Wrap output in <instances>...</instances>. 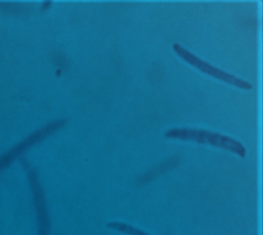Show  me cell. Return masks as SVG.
<instances>
[{
  "label": "cell",
  "mask_w": 263,
  "mask_h": 235,
  "mask_svg": "<svg viewBox=\"0 0 263 235\" xmlns=\"http://www.w3.org/2000/svg\"><path fill=\"white\" fill-rule=\"evenodd\" d=\"M165 136L180 139L184 141H193L199 143H208L217 148L229 150L240 157H245L246 148L241 142L234 138L222 135L220 133L209 132L200 129H172L167 131Z\"/></svg>",
  "instance_id": "obj_1"
},
{
  "label": "cell",
  "mask_w": 263,
  "mask_h": 235,
  "mask_svg": "<svg viewBox=\"0 0 263 235\" xmlns=\"http://www.w3.org/2000/svg\"><path fill=\"white\" fill-rule=\"evenodd\" d=\"M107 227L115 231H120L122 233L128 235H149L142 230H140V229L132 226L127 223H120V222H111L107 224Z\"/></svg>",
  "instance_id": "obj_5"
},
{
  "label": "cell",
  "mask_w": 263,
  "mask_h": 235,
  "mask_svg": "<svg viewBox=\"0 0 263 235\" xmlns=\"http://www.w3.org/2000/svg\"><path fill=\"white\" fill-rule=\"evenodd\" d=\"M30 178L33 194H34L36 210L38 214L39 225H40L39 232H40V235H49V232H50L49 216L47 213L46 205H45L43 190L39 184L38 178L36 176L34 170H30Z\"/></svg>",
  "instance_id": "obj_4"
},
{
  "label": "cell",
  "mask_w": 263,
  "mask_h": 235,
  "mask_svg": "<svg viewBox=\"0 0 263 235\" xmlns=\"http://www.w3.org/2000/svg\"><path fill=\"white\" fill-rule=\"evenodd\" d=\"M173 48H174V51L181 58H183V60L186 61L187 63H189L193 66H195V68L199 69L204 74H208L211 77H216L217 79L226 82V83L230 84V85L238 86L242 89L249 90L252 88V85L251 83L245 81L239 77H235L234 75L225 72V71L214 66L212 64H209L208 62L202 60L201 58L195 56L194 53H192L191 51H188L187 49L183 47L182 45H180L179 43H174Z\"/></svg>",
  "instance_id": "obj_2"
},
{
  "label": "cell",
  "mask_w": 263,
  "mask_h": 235,
  "mask_svg": "<svg viewBox=\"0 0 263 235\" xmlns=\"http://www.w3.org/2000/svg\"><path fill=\"white\" fill-rule=\"evenodd\" d=\"M64 123H65V120H56V121L48 124L45 127H43L41 130H39L36 133H32L30 137H28L20 144L15 146L13 149L9 151V153H7L2 158L0 159V170H2L3 167H6L7 165H9V162H11L14 159V157L17 156L22 152L25 151L27 148H29L32 144H34L35 142L42 140L43 137H46L47 135L55 132L56 130L63 127Z\"/></svg>",
  "instance_id": "obj_3"
}]
</instances>
